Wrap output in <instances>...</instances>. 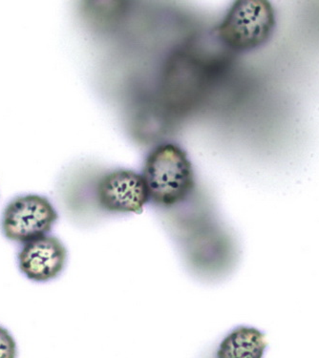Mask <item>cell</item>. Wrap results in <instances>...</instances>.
Returning <instances> with one entry per match:
<instances>
[{
  "label": "cell",
  "instance_id": "277c9868",
  "mask_svg": "<svg viewBox=\"0 0 319 358\" xmlns=\"http://www.w3.org/2000/svg\"><path fill=\"white\" fill-rule=\"evenodd\" d=\"M99 206L111 213L140 214L149 202L142 174L129 169H117L104 174L96 187Z\"/></svg>",
  "mask_w": 319,
  "mask_h": 358
},
{
  "label": "cell",
  "instance_id": "5b68a950",
  "mask_svg": "<svg viewBox=\"0 0 319 358\" xmlns=\"http://www.w3.org/2000/svg\"><path fill=\"white\" fill-rule=\"evenodd\" d=\"M67 248L54 235L31 240L17 252L18 268L28 279L48 282L59 276L66 266Z\"/></svg>",
  "mask_w": 319,
  "mask_h": 358
},
{
  "label": "cell",
  "instance_id": "52a82bcc",
  "mask_svg": "<svg viewBox=\"0 0 319 358\" xmlns=\"http://www.w3.org/2000/svg\"><path fill=\"white\" fill-rule=\"evenodd\" d=\"M17 347L10 331L0 326V358H17Z\"/></svg>",
  "mask_w": 319,
  "mask_h": 358
},
{
  "label": "cell",
  "instance_id": "3957f363",
  "mask_svg": "<svg viewBox=\"0 0 319 358\" xmlns=\"http://www.w3.org/2000/svg\"><path fill=\"white\" fill-rule=\"evenodd\" d=\"M59 214L45 196L18 195L5 206L1 231L10 241L27 243L52 231Z\"/></svg>",
  "mask_w": 319,
  "mask_h": 358
},
{
  "label": "cell",
  "instance_id": "6da1fadb",
  "mask_svg": "<svg viewBox=\"0 0 319 358\" xmlns=\"http://www.w3.org/2000/svg\"><path fill=\"white\" fill-rule=\"evenodd\" d=\"M149 201L171 208L184 203L195 187L194 171L187 152L175 143L156 146L146 158L142 172Z\"/></svg>",
  "mask_w": 319,
  "mask_h": 358
},
{
  "label": "cell",
  "instance_id": "7a4b0ae2",
  "mask_svg": "<svg viewBox=\"0 0 319 358\" xmlns=\"http://www.w3.org/2000/svg\"><path fill=\"white\" fill-rule=\"evenodd\" d=\"M276 27L274 6L267 0H238L225 15L215 34L234 52H250L265 45Z\"/></svg>",
  "mask_w": 319,
  "mask_h": 358
},
{
  "label": "cell",
  "instance_id": "8992f818",
  "mask_svg": "<svg viewBox=\"0 0 319 358\" xmlns=\"http://www.w3.org/2000/svg\"><path fill=\"white\" fill-rule=\"evenodd\" d=\"M266 336L253 327L240 326L224 337L213 358H263Z\"/></svg>",
  "mask_w": 319,
  "mask_h": 358
}]
</instances>
